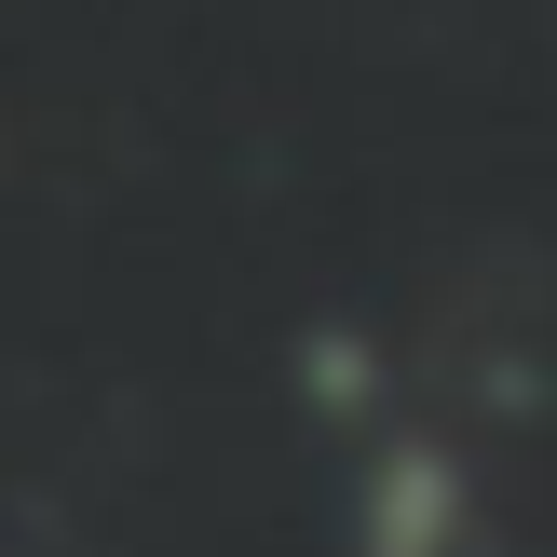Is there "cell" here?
I'll use <instances>...</instances> for the list:
<instances>
[{"label": "cell", "mask_w": 557, "mask_h": 557, "mask_svg": "<svg viewBox=\"0 0 557 557\" xmlns=\"http://www.w3.org/2000/svg\"><path fill=\"white\" fill-rule=\"evenodd\" d=\"M354 531H368V557H449V544H462V476H449V449H381Z\"/></svg>", "instance_id": "6da1fadb"}]
</instances>
